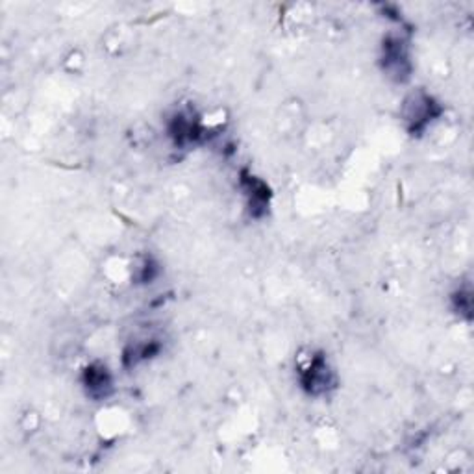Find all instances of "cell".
<instances>
[{"label":"cell","instance_id":"6da1fadb","mask_svg":"<svg viewBox=\"0 0 474 474\" xmlns=\"http://www.w3.org/2000/svg\"><path fill=\"white\" fill-rule=\"evenodd\" d=\"M330 369L326 359L321 356H311L304 369H302V383L311 393H321L330 386Z\"/></svg>","mask_w":474,"mask_h":474},{"label":"cell","instance_id":"7a4b0ae2","mask_svg":"<svg viewBox=\"0 0 474 474\" xmlns=\"http://www.w3.org/2000/svg\"><path fill=\"white\" fill-rule=\"evenodd\" d=\"M86 386H88L89 391L95 395V393H104L108 386H110V380H108L106 369H88V380H86Z\"/></svg>","mask_w":474,"mask_h":474}]
</instances>
